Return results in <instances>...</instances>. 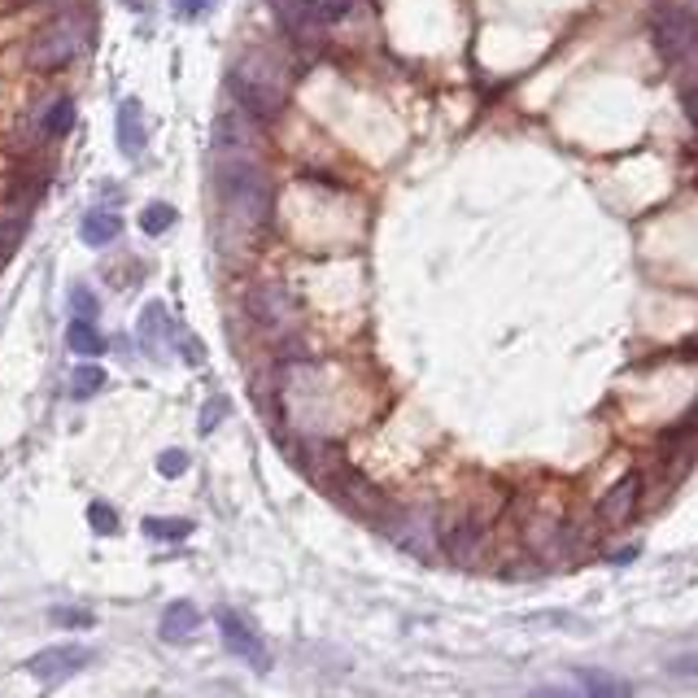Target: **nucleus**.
Listing matches in <instances>:
<instances>
[{
	"mask_svg": "<svg viewBox=\"0 0 698 698\" xmlns=\"http://www.w3.org/2000/svg\"><path fill=\"white\" fill-rule=\"evenodd\" d=\"M44 188H48L44 166H18L14 179H9V192H5V214L31 219V210H35V201L44 197Z\"/></svg>",
	"mask_w": 698,
	"mask_h": 698,
	"instance_id": "f8f14e48",
	"label": "nucleus"
},
{
	"mask_svg": "<svg viewBox=\"0 0 698 698\" xmlns=\"http://www.w3.org/2000/svg\"><path fill=\"white\" fill-rule=\"evenodd\" d=\"M144 533L162 541H184L192 533V520H175V515H144Z\"/></svg>",
	"mask_w": 698,
	"mask_h": 698,
	"instance_id": "aec40b11",
	"label": "nucleus"
},
{
	"mask_svg": "<svg viewBox=\"0 0 698 698\" xmlns=\"http://www.w3.org/2000/svg\"><path fill=\"white\" fill-rule=\"evenodd\" d=\"M642 489H646V476L642 472H629L624 480H616V485L603 493V502L594 507L598 528H603V533H616V528L633 524V515L642 511Z\"/></svg>",
	"mask_w": 698,
	"mask_h": 698,
	"instance_id": "6e6552de",
	"label": "nucleus"
},
{
	"mask_svg": "<svg viewBox=\"0 0 698 698\" xmlns=\"http://www.w3.org/2000/svg\"><path fill=\"white\" fill-rule=\"evenodd\" d=\"M698 35V31H694ZM651 40L659 48V57L664 62H681V57H690V14H685L681 5H672V0H659L651 9Z\"/></svg>",
	"mask_w": 698,
	"mask_h": 698,
	"instance_id": "0eeeda50",
	"label": "nucleus"
},
{
	"mask_svg": "<svg viewBox=\"0 0 698 698\" xmlns=\"http://www.w3.org/2000/svg\"><path fill=\"white\" fill-rule=\"evenodd\" d=\"M328 493H332V498H336V502H345V507H349V511H354V515H363V520H371V524H380V520H384V515H389V511H393V502H389V498H384V493H380L376 485H371V480H367L363 472H358V467H354V463H349V467H345V476H341V480H336V485H332Z\"/></svg>",
	"mask_w": 698,
	"mask_h": 698,
	"instance_id": "1a4fd4ad",
	"label": "nucleus"
},
{
	"mask_svg": "<svg viewBox=\"0 0 698 698\" xmlns=\"http://www.w3.org/2000/svg\"><path fill=\"white\" fill-rule=\"evenodd\" d=\"M118 149L127 153V158H140V149H144V118H140V101H127L118 105Z\"/></svg>",
	"mask_w": 698,
	"mask_h": 698,
	"instance_id": "4468645a",
	"label": "nucleus"
},
{
	"mask_svg": "<svg viewBox=\"0 0 698 698\" xmlns=\"http://www.w3.org/2000/svg\"><path fill=\"white\" fill-rule=\"evenodd\" d=\"M249 315H254V323L271 336V341H288V336L297 332V302L288 297V288L275 280H262L249 288Z\"/></svg>",
	"mask_w": 698,
	"mask_h": 698,
	"instance_id": "423d86ee",
	"label": "nucleus"
},
{
	"mask_svg": "<svg viewBox=\"0 0 698 698\" xmlns=\"http://www.w3.org/2000/svg\"><path fill=\"white\" fill-rule=\"evenodd\" d=\"M66 341L83 358H92V354H101V349H105V336L96 332V323L88 315H75V323H70V332H66Z\"/></svg>",
	"mask_w": 698,
	"mask_h": 698,
	"instance_id": "6ab92c4d",
	"label": "nucleus"
},
{
	"mask_svg": "<svg viewBox=\"0 0 698 698\" xmlns=\"http://www.w3.org/2000/svg\"><path fill=\"white\" fill-rule=\"evenodd\" d=\"M380 528L415 559H432L441 550V515L432 507H393Z\"/></svg>",
	"mask_w": 698,
	"mask_h": 698,
	"instance_id": "20e7f679",
	"label": "nucleus"
},
{
	"mask_svg": "<svg viewBox=\"0 0 698 698\" xmlns=\"http://www.w3.org/2000/svg\"><path fill=\"white\" fill-rule=\"evenodd\" d=\"M214 5V0H179V14H184V18H197V14H206V9Z\"/></svg>",
	"mask_w": 698,
	"mask_h": 698,
	"instance_id": "473e14b6",
	"label": "nucleus"
},
{
	"mask_svg": "<svg viewBox=\"0 0 698 698\" xmlns=\"http://www.w3.org/2000/svg\"><path fill=\"white\" fill-rule=\"evenodd\" d=\"M140 227H144V236H162V232H171V227H175V206H166V201H153V206H144Z\"/></svg>",
	"mask_w": 698,
	"mask_h": 698,
	"instance_id": "4be33fe9",
	"label": "nucleus"
},
{
	"mask_svg": "<svg viewBox=\"0 0 698 698\" xmlns=\"http://www.w3.org/2000/svg\"><path fill=\"white\" fill-rule=\"evenodd\" d=\"M188 463H192V459H188L184 450H162V454H158V472H162V476H184Z\"/></svg>",
	"mask_w": 698,
	"mask_h": 698,
	"instance_id": "cd10ccee",
	"label": "nucleus"
},
{
	"mask_svg": "<svg viewBox=\"0 0 698 698\" xmlns=\"http://www.w3.org/2000/svg\"><path fill=\"white\" fill-rule=\"evenodd\" d=\"M79 44H83V22L75 14H62V18L44 22V27L31 35L27 62H31V70H44L48 75V70H62V66L75 62Z\"/></svg>",
	"mask_w": 698,
	"mask_h": 698,
	"instance_id": "39448f33",
	"label": "nucleus"
},
{
	"mask_svg": "<svg viewBox=\"0 0 698 698\" xmlns=\"http://www.w3.org/2000/svg\"><path fill=\"white\" fill-rule=\"evenodd\" d=\"M197 624H201V611L192 607V603H171L162 611V624H158V633L166 637V642H184V637L197 633Z\"/></svg>",
	"mask_w": 698,
	"mask_h": 698,
	"instance_id": "2eb2a0df",
	"label": "nucleus"
},
{
	"mask_svg": "<svg viewBox=\"0 0 698 698\" xmlns=\"http://www.w3.org/2000/svg\"><path fill=\"white\" fill-rule=\"evenodd\" d=\"M179 349H184V363L188 367H201L206 363V349H201V341L192 332H179Z\"/></svg>",
	"mask_w": 698,
	"mask_h": 698,
	"instance_id": "c85d7f7f",
	"label": "nucleus"
},
{
	"mask_svg": "<svg viewBox=\"0 0 698 698\" xmlns=\"http://www.w3.org/2000/svg\"><path fill=\"white\" fill-rule=\"evenodd\" d=\"M0 267H5V258H0Z\"/></svg>",
	"mask_w": 698,
	"mask_h": 698,
	"instance_id": "72a5a7b5",
	"label": "nucleus"
},
{
	"mask_svg": "<svg viewBox=\"0 0 698 698\" xmlns=\"http://www.w3.org/2000/svg\"><path fill=\"white\" fill-rule=\"evenodd\" d=\"M70 127H75V101L70 96H62V101H53L48 110L40 114V131L48 140H62V136H70Z\"/></svg>",
	"mask_w": 698,
	"mask_h": 698,
	"instance_id": "a211bd4d",
	"label": "nucleus"
},
{
	"mask_svg": "<svg viewBox=\"0 0 698 698\" xmlns=\"http://www.w3.org/2000/svg\"><path fill=\"white\" fill-rule=\"evenodd\" d=\"M214 188H219L223 219L232 232L258 236L271 223L275 188H271V175L254 158H223L219 171H214Z\"/></svg>",
	"mask_w": 698,
	"mask_h": 698,
	"instance_id": "f257e3e1",
	"label": "nucleus"
},
{
	"mask_svg": "<svg viewBox=\"0 0 698 698\" xmlns=\"http://www.w3.org/2000/svg\"><path fill=\"white\" fill-rule=\"evenodd\" d=\"M88 524L101 537H114L118 533V511L110 507V502H92V507H88Z\"/></svg>",
	"mask_w": 698,
	"mask_h": 698,
	"instance_id": "a878e982",
	"label": "nucleus"
},
{
	"mask_svg": "<svg viewBox=\"0 0 698 698\" xmlns=\"http://www.w3.org/2000/svg\"><path fill=\"white\" fill-rule=\"evenodd\" d=\"M219 633H223V642H227V651H232V655L249 659L254 668H267V664H271V655H267V646H262V637L249 629V624L240 620L232 607H219Z\"/></svg>",
	"mask_w": 698,
	"mask_h": 698,
	"instance_id": "9b49d317",
	"label": "nucleus"
},
{
	"mask_svg": "<svg viewBox=\"0 0 698 698\" xmlns=\"http://www.w3.org/2000/svg\"><path fill=\"white\" fill-rule=\"evenodd\" d=\"M227 88H232L236 101L258 118H275L288 105V75H284V66L267 53L240 57V62L227 70Z\"/></svg>",
	"mask_w": 698,
	"mask_h": 698,
	"instance_id": "f03ea898",
	"label": "nucleus"
},
{
	"mask_svg": "<svg viewBox=\"0 0 698 698\" xmlns=\"http://www.w3.org/2000/svg\"><path fill=\"white\" fill-rule=\"evenodd\" d=\"M668 668L677 672V677H698V651H685V655H677Z\"/></svg>",
	"mask_w": 698,
	"mask_h": 698,
	"instance_id": "c756f323",
	"label": "nucleus"
},
{
	"mask_svg": "<svg viewBox=\"0 0 698 698\" xmlns=\"http://www.w3.org/2000/svg\"><path fill=\"white\" fill-rule=\"evenodd\" d=\"M166 332H171V319H166V306L149 302V306H144V315H140V341H144V349H149V354H162Z\"/></svg>",
	"mask_w": 698,
	"mask_h": 698,
	"instance_id": "f3484780",
	"label": "nucleus"
},
{
	"mask_svg": "<svg viewBox=\"0 0 698 698\" xmlns=\"http://www.w3.org/2000/svg\"><path fill=\"white\" fill-rule=\"evenodd\" d=\"M223 415V397H210L206 411H201V432H214V419Z\"/></svg>",
	"mask_w": 698,
	"mask_h": 698,
	"instance_id": "2f4dec72",
	"label": "nucleus"
},
{
	"mask_svg": "<svg viewBox=\"0 0 698 698\" xmlns=\"http://www.w3.org/2000/svg\"><path fill=\"white\" fill-rule=\"evenodd\" d=\"M576 677H581V690L585 694H629V681L607 677V672H598V668H581Z\"/></svg>",
	"mask_w": 698,
	"mask_h": 698,
	"instance_id": "412c9836",
	"label": "nucleus"
},
{
	"mask_svg": "<svg viewBox=\"0 0 698 698\" xmlns=\"http://www.w3.org/2000/svg\"><path fill=\"white\" fill-rule=\"evenodd\" d=\"M493 520H498V511H476V507L441 515V555L459 563V568H476L493 537Z\"/></svg>",
	"mask_w": 698,
	"mask_h": 698,
	"instance_id": "7ed1b4c3",
	"label": "nucleus"
},
{
	"mask_svg": "<svg viewBox=\"0 0 698 698\" xmlns=\"http://www.w3.org/2000/svg\"><path fill=\"white\" fill-rule=\"evenodd\" d=\"M694 432H698V402H694L690 411H685L672 428L659 432V441H664V445H677V441H685V437H694Z\"/></svg>",
	"mask_w": 698,
	"mask_h": 698,
	"instance_id": "393cba45",
	"label": "nucleus"
},
{
	"mask_svg": "<svg viewBox=\"0 0 698 698\" xmlns=\"http://www.w3.org/2000/svg\"><path fill=\"white\" fill-rule=\"evenodd\" d=\"M53 620L66 624V629H92V624H96V616H92V611H83V607H53Z\"/></svg>",
	"mask_w": 698,
	"mask_h": 698,
	"instance_id": "bb28decb",
	"label": "nucleus"
},
{
	"mask_svg": "<svg viewBox=\"0 0 698 698\" xmlns=\"http://www.w3.org/2000/svg\"><path fill=\"white\" fill-rule=\"evenodd\" d=\"M271 9H275V18H280V27L293 35L297 44H319L323 22H319L310 0H271Z\"/></svg>",
	"mask_w": 698,
	"mask_h": 698,
	"instance_id": "ddd939ff",
	"label": "nucleus"
},
{
	"mask_svg": "<svg viewBox=\"0 0 698 698\" xmlns=\"http://www.w3.org/2000/svg\"><path fill=\"white\" fill-rule=\"evenodd\" d=\"M118 232H123V219H118L114 210H92L88 219L79 223V240H83V245H92V249L96 245H114Z\"/></svg>",
	"mask_w": 698,
	"mask_h": 698,
	"instance_id": "dca6fc26",
	"label": "nucleus"
},
{
	"mask_svg": "<svg viewBox=\"0 0 698 698\" xmlns=\"http://www.w3.org/2000/svg\"><path fill=\"white\" fill-rule=\"evenodd\" d=\"M101 389H105V371L96 367V363H79L75 376H70V393H75V397H92V393H101Z\"/></svg>",
	"mask_w": 698,
	"mask_h": 698,
	"instance_id": "5701e85b",
	"label": "nucleus"
},
{
	"mask_svg": "<svg viewBox=\"0 0 698 698\" xmlns=\"http://www.w3.org/2000/svg\"><path fill=\"white\" fill-rule=\"evenodd\" d=\"M88 664H92L88 646H48V651L31 655L27 672L35 681H44V685H62V681H70L75 672H83Z\"/></svg>",
	"mask_w": 698,
	"mask_h": 698,
	"instance_id": "9d476101",
	"label": "nucleus"
},
{
	"mask_svg": "<svg viewBox=\"0 0 698 698\" xmlns=\"http://www.w3.org/2000/svg\"><path fill=\"white\" fill-rule=\"evenodd\" d=\"M70 302H75V315H96V297L88 293V288H75V297H70Z\"/></svg>",
	"mask_w": 698,
	"mask_h": 698,
	"instance_id": "7c9ffc66",
	"label": "nucleus"
},
{
	"mask_svg": "<svg viewBox=\"0 0 698 698\" xmlns=\"http://www.w3.org/2000/svg\"><path fill=\"white\" fill-rule=\"evenodd\" d=\"M22 236H27V219H18V214H5V210H0V258L14 254V249L22 245Z\"/></svg>",
	"mask_w": 698,
	"mask_h": 698,
	"instance_id": "b1692460",
	"label": "nucleus"
}]
</instances>
